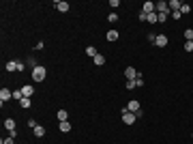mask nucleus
I'll use <instances>...</instances> for the list:
<instances>
[{"mask_svg": "<svg viewBox=\"0 0 193 144\" xmlns=\"http://www.w3.org/2000/svg\"><path fill=\"white\" fill-rule=\"evenodd\" d=\"M32 131H35V136H37V138H43V136H45V127H41V125H37Z\"/></svg>", "mask_w": 193, "mask_h": 144, "instance_id": "obj_13", "label": "nucleus"}, {"mask_svg": "<svg viewBox=\"0 0 193 144\" xmlns=\"http://www.w3.org/2000/svg\"><path fill=\"white\" fill-rule=\"evenodd\" d=\"M135 118H138V116H135L133 112H127V108L122 110V121H125V125H133V123H135Z\"/></svg>", "mask_w": 193, "mask_h": 144, "instance_id": "obj_3", "label": "nucleus"}, {"mask_svg": "<svg viewBox=\"0 0 193 144\" xmlns=\"http://www.w3.org/2000/svg\"><path fill=\"white\" fill-rule=\"evenodd\" d=\"M0 144H13V138H6V140H2Z\"/></svg>", "mask_w": 193, "mask_h": 144, "instance_id": "obj_32", "label": "nucleus"}, {"mask_svg": "<svg viewBox=\"0 0 193 144\" xmlns=\"http://www.w3.org/2000/svg\"><path fill=\"white\" fill-rule=\"evenodd\" d=\"M118 39V32L116 30H107V41H116Z\"/></svg>", "mask_w": 193, "mask_h": 144, "instance_id": "obj_18", "label": "nucleus"}, {"mask_svg": "<svg viewBox=\"0 0 193 144\" xmlns=\"http://www.w3.org/2000/svg\"><path fill=\"white\" fill-rule=\"evenodd\" d=\"M127 112H133V114L140 118V116H142V105H140V101H135V99L129 101V103H127Z\"/></svg>", "mask_w": 193, "mask_h": 144, "instance_id": "obj_2", "label": "nucleus"}, {"mask_svg": "<svg viewBox=\"0 0 193 144\" xmlns=\"http://www.w3.org/2000/svg\"><path fill=\"white\" fill-rule=\"evenodd\" d=\"M170 15H172V17H174V19H180V17H183V13H180V11H172V13H170Z\"/></svg>", "mask_w": 193, "mask_h": 144, "instance_id": "obj_29", "label": "nucleus"}, {"mask_svg": "<svg viewBox=\"0 0 193 144\" xmlns=\"http://www.w3.org/2000/svg\"><path fill=\"white\" fill-rule=\"evenodd\" d=\"M154 11H157V13H170V4L161 0V2H157V4H154Z\"/></svg>", "mask_w": 193, "mask_h": 144, "instance_id": "obj_4", "label": "nucleus"}, {"mask_svg": "<svg viewBox=\"0 0 193 144\" xmlns=\"http://www.w3.org/2000/svg\"><path fill=\"white\" fill-rule=\"evenodd\" d=\"M167 4H170V11H180V6H183V2H178V0H172Z\"/></svg>", "mask_w": 193, "mask_h": 144, "instance_id": "obj_11", "label": "nucleus"}, {"mask_svg": "<svg viewBox=\"0 0 193 144\" xmlns=\"http://www.w3.org/2000/svg\"><path fill=\"white\" fill-rule=\"evenodd\" d=\"M58 121L62 123V121H69V112L67 110H58Z\"/></svg>", "mask_w": 193, "mask_h": 144, "instance_id": "obj_14", "label": "nucleus"}, {"mask_svg": "<svg viewBox=\"0 0 193 144\" xmlns=\"http://www.w3.org/2000/svg\"><path fill=\"white\" fill-rule=\"evenodd\" d=\"M54 6H56L60 13H67V11H69V2H64V0H56Z\"/></svg>", "mask_w": 193, "mask_h": 144, "instance_id": "obj_6", "label": "nucleus"}, {"mask_svg": "<svg viewBox=\"0 0 193 144\" xmlns=\"http://www.w3.org/2000/svg\"><path fill=\"white\" fill-rule=\"evenodd\" d=\"M135 88V80H127V91H133Z\"/></svg>", "mask_w": 193, "mask_h": 144, "instance_id": "obj_27", "label": "nucleus"}, {"mask_svg": "<svg viewBox=\"0 0 193 144\" xmlns=\"http://www.w3.org/2000/svg\"><path fill=\"white\" fill-rule=\"evenodd\" d=\"M185 39H187V41H193V30H191V28L185 30Z\"/></svg>", "mask_w": 193, "mask_h": 144, "instance_id": "obj_23", "label": "nucleus"}, {"mask_svg": "<svg viewBox=\"0 0 193 144\" xmlns=\"http://www.w3.org/2000/svg\"><path fill=\"white\" fill-rule=\"evenodd\" d=\"M22 95H24V97H28V99H30V97L35 95V88H32V86H22Z\"/></svg>", "mask_w": 193, "mask_h": 144, "instance_id": "obj_10", "label": "nucleus"}, {"mask_svg": "<svg viewBox=\"0 0 193 144\" xmlns=\"http://www.w3.org/2000/svg\"><path fill=\"white\" fill-rule=\"evenodd\" d=\"M13 99H17V101H19V99H24V95H22V88H19V91H13Z\"/></svg>", "mask_w": 193, "mask_h": 144, "instance_id": "obj_24", "label": "nucleus"}, {"mask_svg": "<svg viewBox=\"0 0 193 144\" xmlns=\"http://www.w3.org/2000/svg\"><path fill=\"white\" fill-rule=\"evenodd\" d=\"M135 86H140V88L144 86V80H142V75H138V78H135Z\"/></svg>", "mask_w": 193, "mask_h": 144, "instance_id": "obj_30", "label": "nucleus"}, {"mask_svg": "<svg viewBox=\"0 0 193 144\" xmlns=\"http://www.w3.org/2000/svg\"><path fill=\"white\" fill-rule=\"evenodd\" d=\"M45 75H47V71H45V67H41V65H37V67L32 69V80H35V82H43Z\"/></svg>", "mask_w": 193, "mask_h": 144, "instance_id": "obj_1", "label": "nucleus"}, {"mask_svg": "<svg viewBox=\"0 0 193 144\" xmlns=\"http://www.w3.org/2000/svg\"><path fill=\"white\" fill-rule=\"evenodd\" d=\"M95 65H99V67L105 65V56H103V54H96V56H95Z\"/></svg>", "mask_w": 193, "mask_h": 144, "instance_id": "obj_17", "label": "nucleus"}, {"mask_svg": "<svg viewBox=\"0 0 193 144\" xmlns=\"http://www.w3.org/2000/svg\"><path fill=\"white\" fill-rule=\"evenodd\" d=\"M146 19H148V15H146V13H142V11H140V22H146Z\"/></svg>", "mask_w": 193, "mask_h": 144, "instance_id": "obj_31", "label": "nucleus"}, {"mask_svg": "<svg viewBox=\"0 0 193 144\" xmlns=\"http://www.w3.org/2000/svg\"><path fill=\"white\" fill-rule=\"evenodd\" d=\"M86 54H88L90 58H95V56L99 54V52H96V48H92V45H88V48H86Z\"/></svg>", "mask_w": 193, "mask_h": 144, "instance_id": "obj_20", "label": "nucleus"}, {"mask_svg": "<svg viewBox=\"0 0 193 144\" xmlns=\"http://www.w3.org/2000/svg\"><path fill=\"white\" fill-rule=\"evenodd\" d=\"M4 129L15 131V121H13V118H6V121H4Z\"/></svg>", "mask_w": 193, "mask_h": 144, "instance_id": "obj_12", "label": "nucleus"}, {"mask_svg": "<svg viewBox=\"0 0 193 144\" xmlns=\"http://www.w3.org/2000/svg\"><path fill=\"white\" fill-rule=\"evenodd\" d=\"M167 15H170V13H157V19H159V22H165Z\"/></svg>", "mask_w": 193, "mask_h": 144, "instance_id": "obj_25", "label": "nucleus"}, {"mask_svg": "<svg viewBox=\"0 0 193 144\" xmlns=\"http://www.w3.org/2000/svg\"><path fill=\"white\" fill-rule=\"evenodd\" d=\"M142 13H146V15H150V13H154V2H144V6H142Z\"/></svg>", "mask_w": 193, "mask_h": 144, "instance_id": "obj_8", "label": "nucleus"}, {"mask_svg": "<svg viewBox=\"0 0 193 144\" xmlns=\"http://www.w3.org/2000/svg\"><path fill=\"white\" fill-rule=\"evenodd\" d=\"M185 52H193V41H185Z\"/></svg>", "mask_w": 193, "mask_h": 144, "instance_id": "obj_28", "label": "nucleus"}, {"mask_svg": "<svg viewBox=\"0 0 193 144\" xmlns=\"http://www.w3.org/2000/svg\"><path fill=\"white\" fill-rule=\"evenodd\" d=\"M6 71H17V60H9L6 62Z\"/></svg>", "mask_w": 193, "mask_h": 144, "instance_id": "obj_15", "label": "nucleus"}, {"mask_svg": "<svg viewBox=\"0 0 193 144\" xmlns=\"http://www.w3.org/2000/svg\"><path fill=\"white\" fill-rule=\"evenodd\" d=\"M60 131H64V133L71 131V123H69V121H62V123H60Z\"/></svg>", "mask_w": 193, "mask_h": 144, "instance_id": "obj_16", "label": "nucleus"}, {"mask_svg": "<svg viewBox=\"0 0 193 144\" xmlns=\"http://www.w3.org/2000/svg\"><path fill=\"white\" fill-rule=\"evenodd\" d=\"M180 13H183V15L191 13V4H183V6H180Z\"/></svg>", "mask_w": 193, "mask_h": 144, "instance_id": "obj_21", "label": "nucleus"}, {"mask_svg": "<svg viewBox=\"0 0 193 144\" xmlns=\"http://www.w3.org/2000/svg\"><path fill=\"white\" fill-rule=\"evenodd\" d=\"M154 45H159V48H165V45H167V37H165V35H159V37L154 39Z\"/></svg>", "mask_w": 193, "mask_h": 144, "instance_id": "obj_9", "label": "nucleus"}, {"mask_svg": "<svg viewBox=\"0 0 193 144\" xmlns=\"http://www.w3.org/2000/svg\"><path fill=\"white\" fill-rule=\"evenodd\" d=\"M146 22H150V24H157V22H159V19H157V11H154V13H150Z\"/></svg>", "mask_w": 193, "mask_h": 144, "instance_id": "obj_22", "label": "nucleus"}, {"mask_svg": "<svg viewBox=\"0 0 193 144\" xmlns=\"http://www.w3.org/2000/svg\"><path fill=\"white\" fill-rule=\"evenodd\" d=\"M138 75H140V73H138L133 67H127V69H125V78H127V80H135Z\"/></svg>", "mask_w": 193, "mask_h": 144, "instance_id": "obj_7", "label": "nucleus"}, {"mask_svg": "<svg viewBox=\"0 0 193 144\" xmlns=\"http://www.w3.org/2000/svg\"><path fill=\"white\" fill-rule=\"evenodd\" d=\"M9 99H13V93H11L9 88H2V91H0V101H2V105H4Z\"/></svg>", "mask_w": 193, "mask_h": 144, "instance_id": "obj_5", "label": "nucleus"}, {"mask_svg": "<svg viewBox=\"0 0 193 144\" xmlns=\"http://www.w3.org/2000/svg\"><path fill=\"white\" fill-rule=\"evenodd\" d=\"M107 22H112V24L118 22V15H116V13H109V15H107Z\"/></svg>", "mask_w": 193, "mask_h": 144, "instance_id": "obj_26", "label": "nucleus"}, {"mask_svg": "<svg viewBox=\"0 0 193 144\" xmlns=\"http://www.w3.org/2000/svg\"><path fill=\"white\" fill-rule=\"evenodd\" d=\"M19 105H22V108H30V105H32V101H30L28 97H24V99H19Z\"/></svg>", "mask_w": 193, "mask_h": 144, "instance_id": "obj_19", "label": "nucleus"}]
</instances>
